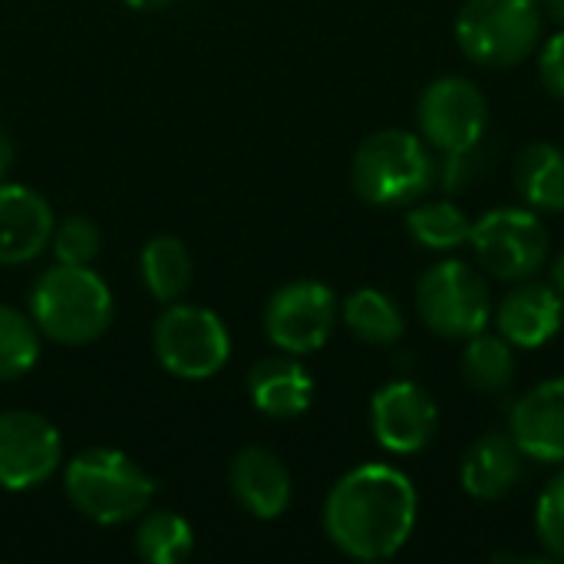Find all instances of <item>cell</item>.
Listing matches in <instances>:
<instances>
[{
  "label": "cell",
  "instance_id": "cell-31",
  "mask_svg": "<svg viewBox=\"0 0 564 564\" xmlns=\"http://www.w3.org/2000/svg\"><path fill=\"white\" fill-rule=\"evenodd\" d=\"M549 284L555 288V294L564 301V251L555 258V264H552V281Z\"/></svg>",
  "mask_w": 564,
  "mask_h": 564
},
{
  "label": "cell",
  "instance_id": "cell-9",
  "mask_svg": "<svg viewBox=\"0 0 564 564\" xmlns=\"http://www.w3.org/2000/svg\"><path fill=\"white\" fill-rule=\"evenodd\" d=\"M337 327V294L321 281H291L264 307V334L281 354H317Z\"/></svg>",
  "mask_w": 564,
  "mask_h": 564
},
{
  "label": "cell",
  "instance_id": "cell-7",
  "mask_svg": "<svg viewBox=\"0 0 564 564\" xmlns=\"http://www.w3.org/2000/svg\"><path fill=\"white\" fill-rule=\"evenodd\" d=\"M416 311L423 324L446 340H469L486 330L492 297L486 278L466 261H440L416 284Z\"/></svg>",
  "mask_w": 564,
  "mask_h": 564
},
{
  "label": "cell",
  "instance_id": "cell-29",
  "mask_svg": "<svg viewBox=\"0 0 564 564\" xmlns=\"http://www.w3.org/2000/svg\"><path fill=\"white\" fill-rule=\"evenodd\" d=\"M539 79L555 99L564 102V30L545 40L539 53Z\"/></svg>",
  "mask_w": 564,
  "mask_h": 564
},
{
  "label": "cell",
  "instance_id": "cell-27",
  "mask_svg": "<svg viewBox=\"0 0 564 564\" xmlns=\"http://www.w3.org/2000/svg\"><path fill=\"white\" fill-rule=\"evenodd\" d=\"M535 535L552 558L564 562V473H558L535 506Z\"/></svg>",
  "mask_w": 564,
  "mask_h": 564
},
{
  "label": "cell",
  "instance_id": "cell-12",
  "mask_svg": "<svg viewBox=\"0 0 564 564\" xmlns=\"http://www.w3.org/2000/svg\"><path fill=\"white\" fill-rule=\"evenodd\" d=\"M440 413L433 397L413 380H393L380 387L370 400V430L373 440L397 456H410L430 446L436 436Z\"/></svg>",
  "mask_w": 564,
  "mask_h": 564
},
{
  "label": "cell",
  "instance_id": "cell-13",
  "mask_svg": "<svg viewBox=\"0 0 564 564\" xmlns=\"http://www.w3.org/2000/svg\"><path fill=\"white\" fill-rule=\"evenodd\" d=\"M509 436L525 459L558 466L564 463V377L525 390L509 410Z\"/></svg>",
  "mask_w": 564,
  "mask_h": 564
},
{
  "label": "cell",
  "instance_id": "cell-6",
  "mask_svg": "<svg viewBox=\"0 0 564 564\" xmlns=\"http://www.w3.org/2000/svg\"><path fill=\"white\" fill-rule=\"evenodd\" d=\"M155 360L178 380H212L231 357L225 321L198 304H165L152 327Z\"/></svg>",
  "mask_w": 564,
  "mask_h": 564
},
{
  "label": "cell",
  "instance_id": "cell-32",
  "mask_svg": "<svg viewBox=\"0 0 564 564\" xmlns=\"http://www.w3.org/2000/svg\"><path fill=\"white\" fill-rule=\"evenodd\" d=\"M132 10H142V13H149V10H162V7H169L172 0H126Z\"/></svg>",
  "mask_w": 564,
  "mask_h": 564
},
{
  "label": "cell",
  "instance_id": "cell-28",
  "mask_svg": "<svg viewBox=\"0 0 564 564\" xmlns=\"http://www.w3.org/2000/svg\"><path fill=\"white\" fill-rule=\"evenodd\" d=\"M486 142V139H482ZM476 142L469 149H456V152H446V162L440 165L436 178L443 182V188L449 192H459V188H469L476 185L486 169H489V155H486V145Z\"/></svg>",
  "mask_w": 564,
  "mask_h": 564
},
{
  "label": "cell",
  "instance_id": "cell-25",
  "mask_svg": "<svg viewBox=\"0 0 564 564\" xmlns=\"http://www.w3.org/2000/svg\"><path fill=\"white\" fill-rule=\"evenodd\" d=\"M40 327L30 311L0 304V383L30 373L40 360Z\"/></svg>",
  "mask_w": 564,
  "mask_h": 564
},
{
  "label": "cell",
  "instance_id": "cell-19",
  "mask_svg": "<svg viewBox=\"0 0 564 564\" xmlns=\"http://www.w3.org/2000/svg\"><path fill=\"white\" fill-rule=\"evenodd\" d=\"M512 185L532 212H564V152L555 142H529L516 155Z\"/></svg>",
  "mask_w": 564,
  "mask_h": 564
},
{
  "label": "cell",
  "instance_id": "cell-24",
  "mask_svg": "<svg viewBox=\"0 0 564 564\" xmlns=\"http://www.w3.org/2000/svg\"><path fill=\"white\" fill-rule=\"evenodd\" d=\"M135 552L149 564H182L195 552V532L169 509H145L135 529Z\"/></svg>",
  "mask_w": 564,
  "mask_h": 564
},
{
  "label": "cell",
  "instance_id": "cell-5",
  "mask_svg": "<svg viewBox=\"0 0 564 564\" xmlns=\"http://www.w3.org/2000/svg\"><path fill=\"white\" fill-rule=\"evenodd\" d=\"M456 43L476 66H519L542 43L539 0H466L456 17Z\"/></svg>",
  "mask_w": 564,
  "mask_h": 564
},
{
  "label": "cell",
  "instance_id": "cell-30",
  "mask_svg": "<svg viewBox=\"0 0 564 564\" xmlns=\"http://www.w3.org/2000/svg\"><path fill=\"white\" fill-rule=\"evenodd\" d=\"M10 165H13V139H10V132L0 126V182L7 178Z\"/></svg>",
  "mask_w": 564,
  "mask_h": 564
},
{
  "label": "cell",
  "instance_id": "cell-3",
  "mask_svg": "<svg viewBox=\"0 0 564 564\" xmlns=\"http://www.w3.org/2000/svg\"><path fill=\"white\" fill-rule=\"evenodd\" d=\"M30 317L46 340L83 347L109 330L112 291L93 264H53L30 288Z\"/></svg>",
  "mask_w": 564,
  "mask_h": 564
},
{
  "label": "cell",
  "instance_id": "cell-2",
  "mask_svg": "<svg viewBox=\"0 0 564 564\" xmlns=\"http://www.w3.org/2000/svg\"><path fill=\"white\" fill-rule=\"evenodd\" d=\"M63 489L73 509L96 525L135 522L155 499V479L122 449L89 446L63 469Z\"/></svg>",
  "mask_w": 564,
  "mask_h": 564
},
{
  "label": "cell",
  "instance_id": "cell-17",
  "mask_svg": "<svg viewBox=\"0 0 564 564\" xmlns=\"http://www.w3.org/2000/svg\"><path fill=\"white\" fill-rule=\"evenodd\" d=\"M525 476V453L509 433H486L479 436L459 466L463 489L479 502H496L509 496Z\"/></svg>",
  "mask_w": 564,
  "mask_h": 564
},
{
  "label": "cell",
  "instance_id": "cell-23",
  "mask_svg": "<svg viewBox=\"0 0 564 564\" xmlns=\"http://www.w3.org/2000/svg\"><path fill=\"white\" fill-rule=\"evenodd\" d=\"M406 231L426 251H453V248H459V245L469 241L473 221L449 198H430V202L420 198L406 212Z\"/></svg>",
  "mask_w": 564,
  "mask_h": 564
},
{
  "label": "cell",
  "instance_id": "cell-26",
  "mask_svg": "<svg viewBox=\"0 0 564 564\" xmlns=\"http://www.w3.org/2000/svg\"><path fill=\"white\" fill-rule=\"evenodd\" d=\"M53 254L56 264H76V268H89L99 258L102 248V231L93 218L86 215H69L63 221H56L53 228Z\"/></svg>",
  "mask_w": 564,
  "mask_h": 564
},
{
  "label": "cell",
  "instance_id": "cell-10",
  "mask_svg": "<svg viewBox=\"0 0 564 564\" xmlns=\"http://www.w3.org/2000/svg\"><path fill=\"white\" fill-rule=\"evenodd\" d=\"M416 119H420V132L426 145L446 155V152L469 149L486 139L489 99L473 79L443 76L423 89Z\"/></svg>",
  "mask_w": 564,
  "mask_h": 564
},
{
  "label": "cell",
  "instance_id": "cell-14",
  "mask_svg": "<svg viewBox=\"0 0 564 564\" xmlns=\"http://www.w3.org/2000/svg\"><path fill=\"white\" fill-rule=\"evenodd\" d=\"M56 218L50 202L20 182H0V264H26L50 248Z\"/></svg>",
  "mask_w": 564,
  "mask_h": 564
},
{
  "label": "cell",
  "instance_id": "cell-8",
  "mask_svg": "<svg viewBox=\"0 0 564 564\" xmlns=\"http://www.w3.org/2000/svg\"><path fill=\"white\" fill-rule=\"evenodd\" d=\"M469 245L499 281H525L549 258V231L532 208H492L473 221Z\"/></svg>",
  "mask_w": 564,
  "mask_h": 564
},
{
  "label": "cell",
  "instance_id": "cell-11",
  "mask_svg": "<svg viewBox=\"0 0 564 564\" xmlns=\"http://www.w3.org/2000/svg\"><path fill=\"white\" fill-rule=\"evenodd\" d=\"M63 463L59 430L33 410L0 413V489L30 492Z\"/></svg>",
  "mask_w": 564,
  "mask_h": 564
},
{
  "label": "cell",
  "instance_id": "cell-4",
  "mask_svg": "<svg viewBox=\"0 0 564 564\" xmlns=\"http://www.w3.org/2000/svg\"><path fill=\"white\" fill-rule=\"evenodd\" d=\"M436 159L423 135L406 129H380L367 135L354 155L350 182L367 205L400 208L420 202L436 182Z\"/></svg>",
  "mask_w": 564,
  "mask_h": 564
},
{
  "label": "cell",
  "instance_id": "cell-16",
  "mask_svg": "<svg viewBox=\"0 0 564 564\" xmlns=\"http://www.w3.org/2000/svg\"><path fill=\"white\" fill-rule=\"evenodd\" d=\"M564 301L555 294L552 284L542 281H519L516 291H509L496 311V327L499 334L522 350L549 344L562 330Z\"/></svg>",
  "mask_w": 564,
  "mask_h": 564
},
{
  "label": "cell",
  "instance_id": "cell-33",
  "mask_svg": "<svg viewBox=\"0 0 564 564\" xmlns=\"http://www.w3.org/2000/svg\"><path fill=\"white\" fill-rule=\"evenodd\" d=\"M545 3V10L552 13V20H558L564 26V0H542Z\"/></svg>",
  "mask_w": 564,
  "mask_h": 564
},
{
  "label": "cell",
  "instance_id": "cell-22",
  "mask_svg": "<svg viewBox=\"0 0 564 564\" xmlns=\"http://www.w3.org/2000/svg\"><path fill=\"white\" fill-rule=\"evenodd\" d=\"M516 347L502 334L479 330L463 354V377L476 393H502L516 383Z\"/></svg>",
  "mask_w": 564,
  "mask_h": 564
},
{
  "label": "cell",
  "instance_id": "cell-20",
  "mask_svg": "<svg viewBox=\"0 0 564 564\" xmlns=\"http://www.w3.org/2000/svg\"><path fill=\"white\" fill-rule=\"evenodd\" d=\"M139 271H142L145 291L159 304H172L192 284V254H188L182 238L155 235V238L145 241V248L139 254Z\"/></svg>",
  "mask_w": 564,
  "mask_h": 564
},
{
  "label": "cell",
  "instance_id": "cell-21",
  "mask_svg": "<svg viewBox=\"0 0 564 564\" xmlns=\"http://www.w3.org/2000/svg\"><path fill=\"white\" fill-rule=\"evenodd\" d=\"M344 324L357 340L373 347H390L406 330L400 304L377 288H360L344 301Z\"/></svg>",
  "mask_w": 564,
  "mask_h": 564
},
{
  "label": "cell",
  "instance_id": "cell-1",
  "mask_svg": "<svg viewBox=\"0 0 564 564\" xmlns=\"http://www.w3.org/2000/svg\"><path fill=\"white\" fill-rule=\"evenodd\" d=\"M420 499L406 473L367 463L340 476L324 502V532L347 558L387 562L416 529Z\"/></svg>",
  "mask_w": 564,
  "mask_h": 564
},
{
  "label": "cell",
  "instance_id": "cell-15",
  "mask_svg": "<svg viewBox=\"0 0 564 564\" xmlns=\"http://www.w3.org/2000/svg\"><path fill=\"white\" fill-rule=\"evenodd\" d=\"M228 482L235 499L261 522L281 519L291 506L294 486L284 459L264 446H248L231 459Z\"/></svg>",
  "mask_w": 564,
  "mask_h": 564
},
{
  "label": "cell",
  "instance_id": "cell-18",
  "mask_svg": "<svg viewBox=\"0 0 564 564\" xmlns=\"http://www.w3.org/2000/svg\"><path fill=\"white\" fill-rule=\"evenodd\" d=\"M248 397L271 420H294L311 410L314 380L294 354H274L248 370Z\"/></svg>",
  "mask_w": 564,
  "mask_h": 564
}]
</instances>
